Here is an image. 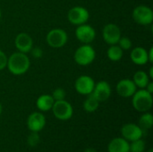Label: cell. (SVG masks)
Segmentation results:
<instances>
[{
  "label": "cell",
  "instance_id": "52a82bcc",
  "mask_svg": "<svg viewBox=\"0 0 153 152\" xmlns=\"http://www.w3.org/2000/svg\"><path fill=\"white\" fill-rule=\"evenodd\" d=\"M67 19L72 24L79 26L89 21L90 13L83 6H74L68 11Z\"/></svg>",
  "mask_w": 153,
  "mask_h": 152
},
{
  "label": "cell",
  "instance_id": "9a60e30c",
  "mask_svg": "<svg viewBox=\"0 0 153 152\" xmlns=\"http://www.w3.org/2000/svg\"><path fill=\"white\" fill-rule=\"evenodd\" d=\"M14 46L19 52L27 54L33 47V40L28 33L21 32L14 39Z\"/></svg>",
  "mask_w": 153,
  "mask_h": 152
},
{
  "label": "cell",
  "instance_id": "4316f807",
  "mask_svg": "<svg viewBox=\"0 0 153 152\" xmlns=\"http://www.w3.org/2000/svg\"><path fill=\"white\" fill-rule=\"evenodd\" d=\"M7 59H8V57L5 55V53L0 49V71H2L4 68H6Z\"/></svg>",
  "mask_w": 153,
  "mask_h": 152
},
{
  "label": "cell",
  "instance_id": "7402d4cb",
  "mask_svg": "<svg viewBox=\"0 0 153 152\" xmlns=\"http://www.w3.org/2000/svg\"><path fill=\"white\" fill-rule=\"evenodd\" d=\"M153 125V116L151 113L144 112L139 119V126L144 131L147 132L152 127Z\"/></svg>",
  "mask_w": 153,
  "mask_h": 152
},
{
  "label": "cell",
  "instance_id": "d6986e66",
  "mask_svg": "<svg viewBox=\"0 0 153 152\" xmlns=\"http://www.w3.org/2000/svg\"><path fill=\"white\" fill-rule=\"evenodd\" d=\"M133 82H134L135 86L139 89H145L147 84L150 82V77L147 73L144 71H137L134 74Z\"/></svg>",
  "mask_w": 153,
  "mask_h": 152
},
{
  "label": "cell",
  "instance_id": "d4e9b609",
  "mask_svg": "<svg viewBox=\"0 0 153 152\" xmlns=\"http://www.w3.org/2000/svg\"><path fill=\"white\" fill-rule=\"evenodd\" d=\"M117 45L125 51V50H129L131 49L132 46H133V42L132 40L128 38V37H122L120 38V39L118 40Z\"/></svg>",
  "mask_w": 153,
  "mask_h": 152
},
{
  "label": "cell",
  "instance_id": "484cf974",
  "mask_svg": "<svg viewBox=\"0 0 153 152\" xmlns=\"http://www.w3.org/2000/svg\"><path fill=\"white\" fill-rule=\"evenodd\" d=\"M52 98L54 99L55 101H58V100H63L65 99V96H66V93H65V90L63 89V88H56L53 93H52Z\"/></svg>",
  "mask_w": 153,
  "mask_h": 152
},
{
  "label": "cell",
  "instance_id": "e0dca14e",
  "mask_svg": "<svg viewBox=\"0 0 153 152\" xmlns=\"http://www.w3.org/2000/svg\"><path fill=\"white\" fill-rule=\"evenodd\" d=\"M108 152H129V142L123 137L114 138L108 145Z\"/></svg>",
  "mask_w": 153,
  "mask_h": 152
},
{
  "label": "cell",
  "instance_id": "6da1fadb",
  "mask_svg": "<svg viewBox=\"0 0 153 152\" xmlns=\"http://www.w3.org/2000/svg\"><path fill=\"white\" fill-rule=\"evenodd\" d=\"M30 60L27 54L19 51L12 54L7 59V69L12 74L16 76H20L26 73L30 69Z\"/></svg>",
  "mask_w": 153,
  "mask_h": 152
},
{
  "label": "cell",
  "instance_id": "83f0119b",
  "mask_svg": "<svg viewBox=\"0 0 153 152\" xmlns=\"http://www.w3.org/2000/svg\"><path fill=\"white\" fill-rule=\"evenodd\" d=\"M30 52L31 53V56L36 59H39L43 56V50L40 47H32Z\"/></svg>",
  "mask_w": 153,
  "mask_h": 152
},
{
  "label": "cell",
  "instance_id": "8992f818",
  "mask_svg": "<svg viewBox=\"0 0 153 152\" xmlns=\"http://www.w3.org/2000/svg\"><path fill=\"white\" fill-rule=\"evenodd\" d=\"M51 110L56 118L61 121L69 120L74 114V108L72 105L65 99L55 101Z\"/></svg>",
  "mask_w": 153,
  "mask_h": 152
},
{
  "label": "cell",
  "instance_id": "7a4b0ae2",
  "mask_svg": "<svg viewBox=\"0 0 153 152\" xmlns=\"http://www.w3.org/2000/svg\"><path fill=\"white\" fill-rule=\"evenodd\" d=\"M132 104L136 111L143 113L148 112L152 107V94L148 92L145 89H140L132 96Z\"/></svg>",
  "mask_w": 153,
  "mask_h": 152
},
{
  "label": "cell",
  "instance_id": "9c48e42d",
  "mask_svg": "<svg viewBox=\"0 0 153 152\" xmlns=\"http://www.w3.org/2000/svg\"><path fill=\"white\" fill-rule=\"evenodd\" d=\"M75 36L81 43L90 44L96 38V30L90 24L84 23L77 26L75 30Z\"/></svg>",
  "mask_w": 153,
  "mask_h": 152
},
{
  "label": "cell",
  "instance_id": "30bf717a",
  "mask_svg": "<svg viewBox=\"0 0 153 152\" xmlns=\"http://www.w3.org/2000/svg\"><path fill=\"white\" fill-rule=\"evenodd\" d=\"M94 86H95V82L89 75H81L75 80V82H74L75 90L79 94L84 95V96H87L92 93Z\"/></svg>",
  "mask_w": 153,
  "mask_h": 152
},
{
  "label": "cell",
  "instance_id": "ba28073f",
  "mask_svg": "<svg viewBox=\"0 0 153 152\" xmlns=\"http://www.w3.org/2000/svg\"><path fill=\"white\" fill-rule=\"evenodd\" d=\"M120 28L115 23H108L102 30V37L104 41L110 45H116L121 38Z\"/></svg>",
  "mask_w": 153,
  "mask_h": 152
},
{
  "label": "cell",
  "instance_id": "ac0fdd59",
  "mask_svg": "<svg viewBox=\"0 0 153 152\" xmlns=\"http://www.w3.org/2000/svg\"><path fill=\"white\" fill-rule=\"evenodd\" d=\"M54 103H55V100L51 95L43 94L37 99L36 107L38 108L39 110H40L42 112H47V111L51 110Z\"/></svg>",
  "mask_w": 153,
  "mask_h": 152
},
{
  "label": "cell",
  "instance_id": "ffe728a7",
  "mask_svg": "<svg viewBox=\"0 0 153 152\" xmlns=\"http://www.w3.org/2000/svg\"><path fill=\"white\" fill-rule=\"evenodd\" d=\"M124 50L117 45H110L107 50V56L112 62L120 61L123 57Z\"/></svg>",
  "mask_w": 153,
  "mask_h": 152
},
{
  "label": "cell",
  "instance_id": "836d02e7",
  "mask_svg": "<svg viewBox=\"0 0 153 152\" xmlns=\"http://www.w3.org/2000/svg\"><path fill=\"white\" fill-rule=\"evenodd\" d=\"M147 152H153V150L152 149H150V150H149Z\"/></svg>",
  "mask_w": 153,
  "mask_h": 152
},
{
  "label": "cell",
  "instance_id": "2e32d148",
  "mask_svg": "<svg viewBox=\"0 0 153 152\" xmlns=\"http://www.w3.org/2000/svg\"><path fill=\"white\" fill-rule=\"evenodd\" d=\"M130 58L132 62L137 65H143L149 63L148 58V50L142 47H134L130 54Z\"/></svg>",
  "mask_w": 153,
  "mask_h": 152
},
{
  "label": "cell",
  "instance_id": "8fae6325",
  "mask_svg": "<svg viewBox=\"0 0 153 152\" xmlns=\"http://www.w3.org/2000/svg\"><path fill=\"white\" fill-rule=\"evenodd\" d=\"M145 132L135 124H126L121 128V134L124 139H126L128 142H133L138 139L143 138Z\"/></svg>",
  "mask_w": 153,
  "mask_h": 152
},
{
  "label": "cell",
  "instance_id": "3957f363",
  "mask_svg": "<svg viewBox=\"0 0 153 152\" xmlns=\"http://www.w3.org/2000/svg\"><path fill=\"white\" fill-rule=\"evenodd\" d=\"M96 58V51L90 44H83L79 47L74 55L75 63L82 66H87L93 63Z\"/></svg>",
  "mask_w": 153,
  "mask_h": 152
},
{
  "label": "cell",
  "instance_id": "4fadbf2b",
  "mask_svg": "<svg viewBox=\"0 0 153 152\" xmlns=\"http://www.w3.org/2000/svg\"><path fill=\"white\" fill-rule=\"evenodd\" d=\"M111 87L109 83L106 81H100L97 83H95L92 95L100 101V102H104L107 101L110 96H111Z\"/></svg>",
  "mask_w": 153,
  "mask_h": 152
},
{
  "label": "cell",
  "instance_id": "5b68a950",
  "mask_svg": "<svg viewBox=\"0 0 153 152\" xmlns=\"http://www.w3.org/2000/svg\"><path fill=\"white\" fill-rule=\"evenodd\" d=\"M132 16L134 21L139 25H143V26L151 25L153 22L152 9L144 4L136 6L133 11Z\"/></svg>",
  "mask_w": 153,
  "mask_h": 152
},
{
  "label": "cell",
  "instance_id": "603a6c76",
  "mask_svg": "<svg viewBox=\"0 0 153 152\" xmlns=\"http://www.w3.org/2000/svg\"><path fill=\"white\" fill-rule=\"evenodd\" d=\"M145 151V142L141 138L129 143V152H144Z\"/></svg>",
  "mask_w": 153,
  "mask_h": 152
},
{
  "label": "cell",
  "instance_id": "cb8c5ba5",
  "mask_svg": "<svg viewBox=\"0 0 153 152\" xmlns=\"http://www.w3.org/2000/svg\"><path fill=\"white\" fill-rule=\"evenodd\" d=\"M39 142H40V137L39 133L37 132H31L27 138V143L31 148H35L36 146H38Z\"/></svg>",
  "mask_w": 153,
  "mask_h": 152
},
{
  "label": "cell",
  "instance_id": "5bb4252c",
  "mask_svg": "<svg viewBox=\"0 0 153 152\" xmlns=\"http://www.w3.org/2000/svg\"><path fill=\"white\" fill-rule=\"evenodd\" d=\"M46 125V117L40 112L31 113L27 119V126L30 132H40Z\"/></svg>",
  "mask_w": 153,
  "mask_h": 152
},
{
  "label": "cell",
  "instance_id": "1f68e13d",
  "mask_svg": "<svg viewBox=\"0 0 153 152\" xmlns=\"http://www.w3.org/2000/svg\"><path fill=\"white\" fill-rule=\"evenodd\" d=\"M149 77H150V79H152L153 78V68L152 67H151L150 68V72H149Z\"/></svg>",
  "mask_w": 153,
  "mask_h": 152
},
{
  "label": "cell",
  "instance_id": "e575fe53",
  "mask_svg": "<svg viewBox=\"0 0 153 152\" xmlns=\"http://www.w3.org/2000/svg\"><path fill=\"white\" fill-rule=\"evenodd\" d=\"M1 16H2V11H1V9H0V19H1Z\"/></svg>",
  "mask_w": 153,
  "mask_h": 152
},
{
  "label": "cell",
  "instance_id": "4dcf8cb0",
  "mask_svg": "<svg viewBox=\"0 0 153 152\" xmlns=\"http://www.w3.org/2000/svg\"><path fill=\"white\" fill-rule=\"evenodd\" d=\"M83 152H98L95 149H93V148H87L85 151Z\"/></svg>",
  "mask_w": 153,
  "mask_h": 152
},
{
  "label": "cell",
  "instance_id": "277c9868",
  "mask_svg": "<svg viewBox=\"0 0 153 152\" xmlns=\"http://www.w3.org/2000/svg\"><path fill=\"white\" fill-rule=\"evenodd\" d=\"M47 43L53 48H60L65 46L68 40V35L63 29L56 28L48 31L46 37Z\"/></svg>",
  "mask_w": 153,
  "mask_h": 152
},
{
  "label": "cell",
  "instance_id": "f546056e",
  "mask_svg": "<svg viewBox=\"0 0 153 152\" xmlns=\"http://www.w3.org/2000/svg\"><path fill=\"white\" fill-rule=\"evenodd\" d=\"M148 58H149V63H152L153 62V47H152L148 50Z\"/></svg>",
  "mask_w": 153,
  "mask_h": 152
},
{
  "label": "cell",
  "instance_id": "f1b7e54d",
  "mask_svg": "<svg viewBox=\"0 0 153 152\" xmlns=\"http://www.w3.org/2000/svg\"><path fill=\"white\" fill-rule=\"evenodd\" d=\"M145 90L148 91V92H150L151 94H152L153 93V82H149V83L147 84V86L145 87Z\"/></svg>",
  "mask_w": 153,
  "mask_h": 152
},
{
  "label": "cell",
  "instance_id": "d6a6232c",
  "mask_svg": "<svg viewBox=\"0 0 153 152\" xmlns=\"http://www.w3.org/2000/svg\"><path fill=\"white\" fill-rule=\"evenodd\" d=\"M2 110H3V108H2V105L0 104V116H1V114H2Z\"/></svg>",
  "mask_w": 153,
  "mask_h": 152
},
{
  "label": "cell",
  "instance_id": "7c38bea8",
  "mask_svg": "<svg viewBox=\"0 0 153 152\" xmlns=\"http://www.w3.org/2000/svg\"><path fill=\"white\" fill-rule=\"evenodd\" d=\"M116 90L120 97L131 98L134 92L137 90V87L131 79H122L120 80L116 87Z\"/></svg>",
  "mask_w": 153,
  "mask_h": 152
},
{
  "label": "cell",
  "instance_id": "44dd1931",
  "mask_svg": "<svg viewBox=\"0 0 153 152\" xmlns=\"http://www.w3.org/2000/svg\"><path fill=\"white\" fill-rule=\"evenodd\" d=\"M100 103V102L91 93L87 95V98L83 102V109L88 113H93L98 109Z\"/></svg>",
  "mask_w": 153,
  "mask_h": 152
}]
</instances>
